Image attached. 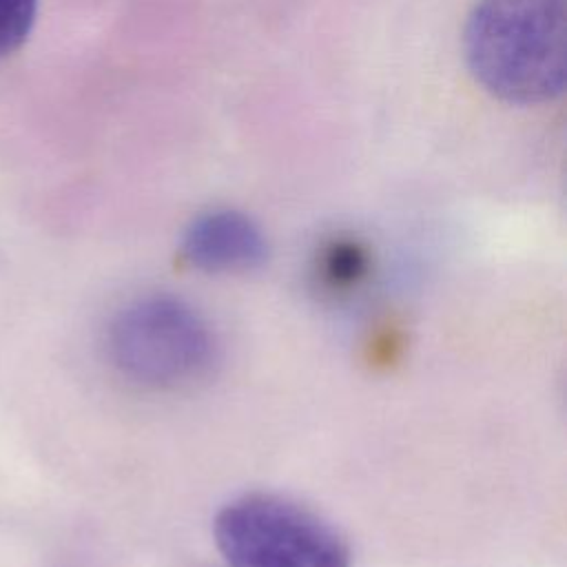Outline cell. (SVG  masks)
<instances>
[{
    "label": "cell",
    "instance_id": "5b68a950",
    "mask_svg": "<svg viewBox=\"0 0 567 567\" xmlns=\"http://www.w3.org/2000/svg\"><path fill=\"white\" fill-rule=\"evenodd\" d=\"M372 266V257L365 244L352 237H337L328 241L317 257L319 286L332 295L350 292L359 288Z\"/></svg>",
    "mask_w": 567,
    "mask_h": 567
},
{
    "label": "cell",
    "instance_id": "7a4b0ae2",
    "mask_svg": "<svg viewBox=\"0 0 567 567\" xmlns=\"http://www.w3.org/2000/svg\"><path fill=\"white\" fill-rule=\"evenodd\" d=\"M215 350L206 317L173 295H144L128 301L106 330L113 368L148 390L193 385L213 368Z\"/></svg>",
    "mask_w": 567,
    "mask_h": 567
},
{
    "label": "cell",
    "instance_id": "277c9868",
    "mask_svg": "<svg viewBox=\"0 0 567 567\" xmlns=\"http://www.w3.org/2000/svg\"><path fill=\"white\" fill-rule=\"evenodd\" d=\"M182 252L204 272H248L266 261L268 241L255 219L219 208L202 213L188 224Z\"/></svg>",
    "mask_w": 567,
    "mask_h": 567
},
{
    "label": "cell",
    "instance_id": "8992f818",
    "mask_svg": "<svg viewBox=\"0 0 567 567\" xmlns=\"http://www.w3.org/2000/svg\"><path fill=\"white\" fill-rule=\"evenodd\" d=\"M38 0H0V58L18 51L31 33Z\"/></svg>",
    "mask_w": 567,
    "mask_h": 567
},
{
    "label": "cell",
    "instance_id": "3957f363",
    "mask_svg": "<svg viewBox=\"0 0 567 567\" xmlns=\"http://www.w3.org/2000/svg\"><path fill=\"white\" fill-rule=\"evenodd\" d=\"M213 536L230 567H350V549L330 523L275 494L226 503Z\"/></svg>",
    "mask_w": 567,
    "mask_h": 567
},
{
    "label": "cell",
    "instance_id": "6da1fadb",
    "mask_svg": "<svg viewBox=\"0 0 567 567\" xmlns=\"http://www.w3.org/2000/svg\"><path fill=\"white\" fill-rule=\"evenodd\" d=\"M465 58L472 75L503 102L556 100L567 78L565 0H478L465 24Z\"/></svg>",
    "mask_w": 567,
    "mask_h": 567
}]
</instances>
